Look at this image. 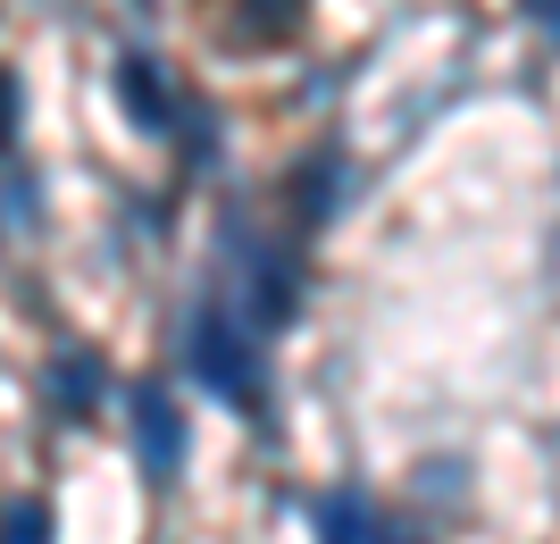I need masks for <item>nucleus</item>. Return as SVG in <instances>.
<instances>
[{"label":"nucleus","mask_w":560,"mask_h":544,"mask_svg":"<svg viewBox=\"0 0 560 544\" xmlns=\"http://www.w3.org/2000/svg\"><path fill=\"white\" fill-rule=\"evenodd\" d=\"M185 360H192V378L210 385V394H226L234 410H252L259 403V369H252V344L226 327V319H192V344H185Z\"/></svg>","instance_id":"1"},{"label":"nucleus","mask_w":560,"mask_h":544,"mask_svg":"<svg viewBox=\"0 0 560 544\" xmlns=\"http://www.w3.org/2000/svg\"><path fill=\"white\" fill-rule=\"evenodd\" d=\"M126 419H135V444H142V470H151V477L185 470V419H176V403H167L160 385H135Z\"/></svg>","instance_id":"2"},{"label":"nucleus","mask_w":560,"mask_h":544,"mask_svg":"<svg viewBox=\"0 0 560 544\" xmlns=\"http://www.w3.org/2000/svg\"><path fill=\"white\" fill-rule=\"evenodd\" d=\"M318 536H327V544H401V528H394V520H376V502L335 495L327 511H318Z\"/></svg>","instance_id":"3"},{"label":"nucleus","mask_w":560,"mask_h":544,"mask_svg":"<svg viewBox=\"0 0 560 544\" xmlns=\"http://www.w3.org/2000/svg\"><path fill=\"white\" fill-rule=\"evenodd\" d=\"M50 403L84 419V410L101 403V360L93 352H59V360H50Z\"/></svg>","instance_id":"4"},{"label":"nucleus","mask_w":560,"mask_h":544,"mask_svg":"<svg viewBox=\"0 0 560 544\" xmlns=\"http://www.w3.org/2000/svg\"><path fill=\"white\" fill-rule=\"evenodd\" d=\"M117 101H126L142 126H167V93H160V76H151V59H126V68H117Z\"/></svg>","instance_id":"5"},{"label":"nucleus","mask_w":560,"mask_h":544,"mask_svg":"<svg viewBox=\"0 0 560 544\" xmlns=\"http://www.w3.org/2000/svg\"><path fill=\"white\" fill-rule=\"evenodd\" d=\"M0 544H50V502H9V520H0Z\"/></svg>","instance_id":"6"},{"label":"nucleus","mask_w":560,"mask_h":544,"mask_svg":"<svg viewBox=\"0 0 560 544\" xmlns=\"http://www.w3.org/2000/svg\"><path fill=\"white\" fill-rule=\"evenodd\" d=\"M252 302H259V319H284V310H293V277H284V261H268L252 277Z\"/></svg>","instance_id":"7"},{"label":"nucleus","mask_w":560,"mask_h":544,"mask_svg":"<svg viewBox=\"0 0 560 544\" xmlns=\"http://www.w3.org/2000/svg\"><path fill=\"white\" fill-rule=\"evenodd\" d=\"M544 18H552V34H560V0H552V9H544Z\"/></svg>","instance_id":"8"},{"label":"nucleus","mask_w":560,"mask_h":544,"mask_svg":"<svg viewBox=\"0 0 560 544\" xmlns=\"http://www.w3.org/2000/svg\"><path fill=\"white\" fill-rule=\"evenodd\" d=\"M527 9H552V0H527Z\"/></svg>","instance_id":"9"}]
</instances>
